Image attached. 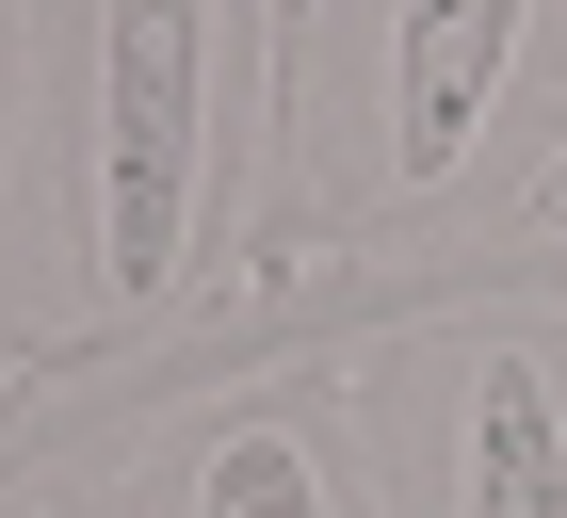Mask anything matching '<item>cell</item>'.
<instances>
[{"label": "cell", "mask_w": 567, "mask_h": 518, "mask_svg": "<svg viewBox=\"0 0 567 518\" xmlns=\"http://www.w3.org/2000/svg\"><path fill=\"white\" fill-rule=\"evenodd\" d=\"M195 518H324V470H308V437H227V454H212V503H195Z\"/></svg>", "instance_id": "cell-4"}, {"label": "cell", "mask_w": 567, "mask_h": 518, "mask_svg": "<svg viewBox=\"0 0 567 518\" xmlns=\"http://www.w3.org/2000/svg\"><path fill=\"white\" fill-rule=\"evenodd\" d=\"M503 49H519L503 0H437L422 33H405V178H437L454 146H471V97L503 82Z\"/></svg>", "instance_id": "cell-2"}, {"label": "cell", "mask_w": 567, "mask_h": 518, "mask_svg": "<svg viewBox=\"0 0 567 518\" xmlns=\"http://www.w3.org/2000/svg\"><path fill=\"white\" fill-rule=\"evenodd\" d=\"M195 65L212 33L178 0L114 17V292H163L178 276V211H195Z\"/></svg>", "instance_id": "cell-1"}, {"label": "cell", "mask_w": 567, "mask_h": 518, "mask_svg": "<svg viewBox=\"0 0 567 518\" xmlns=\"http://www.w3.org/2000/svg\"><path fill=\"white\" fill-rule=\"evenodd\" d=\"M471 518H567V422L519 356H486L471 388Z\"/></svg>", "instance_id": "cell-3"}]
</instances>
